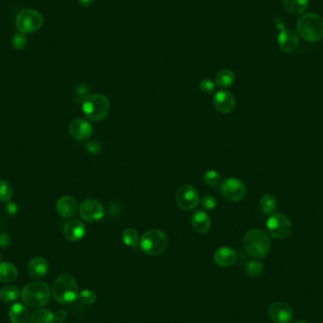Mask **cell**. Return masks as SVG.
I'll return each instance as SVG.
<instances>
[{"instance_id":"6da1fadb","label":"cell","mask_w":323,"mask_h":323,"mask_svg":"<svg viewBox=\"0 0 323 323\" xmlns=\"http://www.w3.org/2000/svg\"><path fill=\"white\" fill-rule=\"evenodd\" d=\"M297 31L306 41H320L323 37V17L314 13L301 15L297 23Z\"/></svg>"},{"instance_id":"7a4b0ae2","label":"cell","mask_w":323,"mask_h":323,"mask_svg":"<svg viewBox=\"0 0 323 323\" xmlns=\"http://www.w3.org/2000/svg\"><path fill=\"white\" fill-rule=\"evenodd\" d=\"M52 295L60 303L67 304L75 301L79 297V287L75 278L69 273L59 275L52 286Z\"/></svg>"},{"instance_id":"3957f363","label":"cell","mask_w":323,"mask_h":323,"mask_svg":"<svg viewBox=\"0 0 323 323\" xmlns=\"http://www.w3.org/2000/svg\"><path fill=\"white\" fill-rule=\"evenodd\" d=\"M51 297L49 286L43 281H33L27 284L22 290L23 302L32 308H39L45 305Z\"/></svg>"},{"instance_id":"277c9868","label":"cell","mask_w":323,"mask_h":323,"mask_svg":"<svg viewBox=\"0 0 323 323\" xmlns=\"http://www.w3.org/2000/svg\"><path fill=\"white\" fill-rule=\"evenodd\" d=\"M243 245L247 253L254 258L265 257L271 246L268 236L259 229L249 231L243 238Z\"/></svg>"},{"instance_id":"5b68a950","label":"cell","mask_w":323,"mask_h":323,"mask_svg":"<svg viewBox=\"0 0 323 323\" xmlns=\"http://www.w3.org/2000/svg\"><path fill=\"white\" fill-rule=\"evenodd\" d=\"M83 112L92 121L103 120L110 112V101L101 94L87 96L83 101Z\"/></svg>"},{"instance_id":"8992f818","label":"cell","mask_w":323,"mask_h":323,"mask_svg":"<svg viewBox=\"0 0 323 323\" xmlns=\"http://www.w3.org/2000/svg\"><path fill=\"white\" fill-rule=\"evenodd\" d=\"M169 237L161 230L152 229L146 232L139 240L142 252L150 256H157L164 253L169 246Z\"/></svg>"},{"instance_id":"52a82bcc","label":"cell","mask_w":323,"mask_h":323,"mask_svg":"<svg viewBox=\"0 0 323 323\" xmlns=\"http://www.w3.org/2000/svg\"><path fill=\"white\" fill-rule=\"evenodd\" d=\"M43 17L41 13L32 9H24L16 17V27L22 33H31L41 28Z\"/></svg>"},{"instance_id":"ba28073f","label":"cell","mask_w":323,"mask_h":323,"mask_svg":"<svg viewBox=\"0 0 323 323\" xmlns=\"http://www.w3.org/2000/svg\"><path fill=\"white\" fill-rule=\"evenodd\" d=\"M267 229L272 238L284 239L290 235L292 224L289 218L283 214H272L267 218Z\"/></svg>"},{"instance_id":"9c48e42d","label":"cell","mask_w":323,"mask_h":323,"mask_svg":"<svg viewBox=\"0 0 323 323\" xmlns=\"http://www.w3.org/2000/svg\"><path fill=\"white\" fill-rule=\"evenodd\" d=\"M219 191L226 199L233 202L240 201L246 196V187L244 183L236 178L225 179L222 183H220Z\"/></svg>"},{"instance_id":"30bf717a","label":"cell","mask_w":323,"mask_h":323,"mask_svg":"<svg viewBox=\"0 0 323 323\" xmlns=\"http://www.w3.org/2000/svg\"><path fill=\"white\" fill-rule=\"evenodd\" d=\"M176 202L178 206L185 210H193L199 203V197L197 190L190 184H183L176 193Z\"/></svg>"},{"instance_id":"8fae6325","label":"cell","mask_w":323,"mask_h":323,"mask_svg":"<svg viewBox=\"0 0 323 323\" xmlns=\"http://www.w3.org/2000/svg\"><path fill=\"white\" fill-rule=\"evenodd\" d=\"M81 217L85 221L99 220L104 216L102 204L93 198H87L80 205Z\"/></svg>"},{"instance_id":"7c38bea8","label":"cell","mask_w":323,"mask_h":323,"mask_svg":"<svg viewBox=\"0 0 323 323\" xmlns=\"http://www.w3.org/2000/svg\"><path fill=\"white\" fill-rule=\"evenodd\" d=\"M270 319L275 323H289L293 318V310L283 301H275L268 308Z\"/></svg>"},{"instance_id":"4fadbf2b","label":"cell","mask_w":323,"mask_h":323,"mask_svg":"<svg viewBox=\"0 0 323 323\" xmlns=\"http://www.w3.org/2000/svg\"><path fill=\"white\" fill-rule=\"evenodd\" d=\"M213 104L218 112L230 113L236 108V99L234 95L226 90L218 91L213 98Z\"/></svg>"},{"instance_id":"5bb4252c","label":"cell","mask_w":323,"mask_h":323,"mask_svg":"<svg viewBox=\"0 0 323 323\" xmlns=\"http://www.w3.org/2000/svg\"><path fill=\"white\" fill-rule=\"evenodd\" d=\"M69 133L76 140H87L93 133V126L86 119L77 118L73 120L69 125Z\"/></svg>"},{"instance_id":"9a60e30c","label":"cell","mask_w":323,"mask_h":323,"mask_svg":"<svg viewBox=\"0 0 323 323\" xmlns=\"http://www.w3.org/2000/svg\"><path fill=\"white\" fill-rule=\"evenodd\" d=\"M278 44L282 52L293 53L299 46V37L291 29L283 28L278 35Z\"/></svg>"},{"instance_id":"2e32d148","label":"cell","mask_w":323,"mask_h":323,"mask_svg":"<svg viewBox=\"0 0 323 323\" xmlns=\"http://www.w3.org/2000/svg\"><path fill=\"white\" fill-rule=\"evenodd\" d=\"M85 234L86 229L85 224L78 219H72L66 222L64 227L65 237L72 242H76L84 238Z\"/></svg>"},{"instance_id":"e0dca14e","label":"cell","mask_w":323,"mask_h":323,"mask_svg":"<svg viewBox=\"0 0 323 323\" xmlns=\"http://www.w3.org/2000/svg\"><path fill=\"white\" fill-rule=\"evenodd\" d=\"M48 271V263L43 257L32 258L28 265V273L30 278L40 280L43 278Z\"/></svg>"},{"instance_id":"ac0fdd59","label":"cell","mask_w":323,"mask_h":323,"mask_svg":"<svg viewBox=\"0 0 323 323\" xmlns=\"http://www.w3.org/2000/svg\"><path fill=\"white\" fill-rule=\"evenodd\" d=\"M56 209L58 214L63 217H72L78 212L77 200L71 196L60 197L57 201Z\"/></svg>"},{"instance_id":"d6986e66","label":"cell","mask_w":323,"mask_h":323,"mask_svg":"<svg viewBox=\"0 0 323 323\" xmlns=\"http://www.w3.org/2000/svg\"><path fill=\"white\" fill-rule=\"evenodd\" d=\"M237 253L229 247H221L214 254V261L219 267H231L237 261Z\"/></svg>"},{"instance_id":"ffe728a7","label":"cell","mask_w":323,"mask_h":323,"mask_svg":"<svg viewBox=\"0 0 323 323\" xmlns=\"http://www.w3.org/2000/svg\"><path fill=\"white\" fill-rule=\"evenodd\" d=\"M191 225L198 234H206L211 227V218L204 211H196L191 215Z\"/></svg>"},{"instance_id":"44dd1931","label":"cell","mask_w":323,"mask_h":323,"mask_svg":"<svg viewBox=\"0 0 323 323\" xmlns=\"http://www.w3.org/2000/svg\"><path fill=\"white\" fill-rule=\"evenodd\" d=\"M9 318L12 323H28L29 312L23 303L16 302L10 308Z\"/></svg>"},{"instance_id":"7402d4cb","label":"cell","mask_w":323,"mask_h":323,"mask_svg":"<svg viewBox=\"0 0 323 323\" xmlns=\"http://www.w3.org/2000/svg\"><path fill=\"white\" fill-rule=\"evenodd\" d=\"M282 5L289 14H301L307 10L309 0H282Z\"/></svg>"},{"instance_id":"603a6c76","label":"cell","mask_w":323,"mask_h":323,"mask_svg":"<svg viewBox=\"0 0 323 323\" xmlns=\"http://www.w3.org/2000/svg\"><path fill=\"white\" fill-rule=\"evenodd\" d=\"M55 314L48 309H37L29 317L28 323H55Z\"/></svg>"},{"instance_id":"cb8c5ba5","label":"cell","mask_w":323,"mask_h":323,"mask_svg":"<svg viewBox=\"0 0 323 323\" xmlns=\"http://www.w3.org/2000/svg\"><path fill=\"white\" fill-rule=\"evenodd\" d=\"M18 276V270L14 264L10 262L0 263V281L11 282L16 280Z\"/></svg>"},{"instance_id":"d4e9b609","label":"cell","mask_w":323,"mask_h":323,"mask_svg":"<svg viewBox=\"0 0 323 323\" xmlns=\"http://www.w3.org/2000/svg\"><path fill=\"white\" fill-rule=\"evenodd\" d=\"M235 81H236V75L230 69L219 71L215 78V84L221 88L231 87L235 84Z\"/></svg>"},{"instance_id":"484cf974","label":"cell","mask_w":323,"mask_h":323,"mask_svg":"<svg viewBox=\"0 0 323 323\" xmlns=\"http://www.w3.org/2000/svg\"><path fill=\"white\" fill-rule=\"evenodd\" d=\"M20 296L19 289L14 285H6L0 290V298L5 302H14Z\"/></svg>"},{"instance_id":"4316f807","label":"cell","mask_w":323,"mask_h":323,"mask_svg":"<svg viewBox=\"0 0 323 323\" xmlns=\"http://www.w3.org/2000/svg\"><path fill=\"white\" fill-rule=\"evenodd\" d=\"M260 206L264 214L272 215L277 209V200L272 195L267 194L261 197Z\"/></svg>"},{"instance_id":"83f0119b","label":"cell","mask_w":323,"mask_h":323,"mask_svg":"<svg viewBox=\"0 0 323 323\" xmlns=\"http://www.w3.org/2000/svg\"><path fill=\"white\" fill-rule=\"evenodd\" d=\"M122 241L129 247H134L139 241V234L133 228H128L122 233Z\"/></svg>"},{"instance_id":"f1b7e54d","label":"cell","mask_w":323,"mask_h":323,"mask_svg":"<svg viewBox=\"0 0 323 323\" xmlns=\"http://www.w3.org/2000/svg\"><path fill=\"white\" fill-rule=\"evenodd\" d=\"M14 195L12 184L6 180H0V201H9Z\"/></svg>"},{"instance_id":"f546056e","label":"cell","mask_w":323,"mask_h":323,"mask_svg":"<svg viewBox=\"0 0 323 323\" xmlns=\"http://www.w3.org/2000/svg\"><path fill=\"white\" fill-rule=\"evenodd\" d=\"M264 265L260 261H252L246 267V273L252 278H256L260 276L263 272Z\"/></svg>"},{"instance_id":"4dcf8cb0","label":"cell","mask_w":323,"mask_h":323,"mask_svg":"<svg viewBox=\"0 0 323 323\" xmlns=\"http://www.w3.org/2000/svg\"><path fill=\"white\" fill-rule=\"evenodd\" d=\"M203 180L209 186H216L221 183V176L215 170H209L204 174Z\"/></svg>"},{"instance_id":"1f68e13d","label":"cell","mask_w":323,"mask_h":323,"mask_svg":"<svg viewBox=\"0 0 323 323\" xmlns=\"http://www.w3.org/2000/svg\"><path fill=\"white\" fill-rule=\"evenodd\" d=\"M80 301L85 303V304H87V305H90V304H93L96 302L97 301V296H96V293L90 289H85L83 291H81L79 293V297Z\"/></svg>"},{"instance_id":"d6a6232c","label":"cell","mask_w":323,"mask_h":323,"mask_svg":"<svg viewBox=\"0 0 323 323\" xmlns=\"http://www.w3.org/2000/svg\"><path fill=\"white\" fill-rule=\"evenodd\" d=\"M27 43H28V39H27L26 35L22 32L14 34L13 40H12L13 46L17 50H20V49L24 48L26 46Z\"/></svg>"},{"instance_id":"836d02e7","label":"cell","mask_w":323,"mask_h":323,"mask_svg":"<svg viewBox=\"0 0 323 323\" xmlns=\"http://www.w3.org/2000/svg\"><path fill=\"white\" fill-rule=\"evenodd\" d=\"M200 204L205 210H213L216 206V199L213 196H204L200 199Z\"/></svg>"},{"instance_id":"e575fe53","label":"cell","mask_w":323,"mask_h":323,"mask_svg":"<svg viewBox=\"0 0 323 323\" xmlns=\"http://www.w3.org/2000/svg\"><path fill=\"white\" fill-rule=\"evenodd\" d=\"M200 90L205 94H212L215 92V83L210 79H204L199 84Z\"/></svg>"},{"instance_id":"d590c367","label":"cell","mask_w":323,"mask_h":323,"mask_svg":"<svg viewBox=\"0 0 323 323\" xmlns=\"http://www.w3.org/2000/svg\"><path fill=\"white\" fill-rule=\"evenodd\" d=\"M18 211V206L15 202L13 201H9L6 205V212L10 215H14Z\"/></svg>"},{"instance_id":"8d00e7d4","label":"cell","mask_w":323,"mask_h":323,"mask_svg":"<svg viewBox=\"0 0 323 323\" xmlns=\"http://www.w3.org/2000/svg\"><path fill=\"white\" fill-rule=\"evenodd\" d=\"M10 244V237L7 234L0 235V247H6Z\"/></svg>"},{"instance_id":"74e56055","label":"cell","mask_w":323,"mask_h":323,"mask_svg":"<svg viewBox=\"0 0 323 323\" xmlns=\"http://www.w3.org/2000/svg\"><path fill=\"white\" fill-rule=\"evenodd\" d=\"M66 317H67V313L65 310H60L55 314L56 321H64L65 319H66Z\"/></svg>"},{"instance_id":"f35d334b","label":"cell","mask_w":323,"mask_h":323,"mask_svg":"<svg viewBox=\"0 0 323 323\" xmlns=\"http://www.w3.org/2000/svg\"><path fill=\"white\" fill-rule=\"evenodd\" d=\"M80 3H81V5L83 7L88 8V7H90L94 3V0H80Z\"/></svg>"},{"instance_id":"ab89813d","label":"cell","mask_w":323,"mask_h":323,"mask_svg":"<svg viewBox=\"0 0 323 323\" xmlns=\"http://www.w3.org/2000/svg\"><path fill=\"white\" fill-rule=\"evenodd\" d=\"M307 323V322H305V321H296V322H294V323Z\"/></svg>"},{"instance_id":"60d3db41","label":"cell","mask_w":323,"mask_h":323,"mask_svg":"<svg viewBox=\"0 0 323 323\" xmlns=\"http://www.w3.org/2000/svg\"><path fill=\"white\" fill-rule=\"evenodd\" d=\"M1 260H2V254L0 253V263H1Z\"/></svg>"},{"instance_id":"b9f144b4","label":"cell","mask_w":323,"mask_h":323,"mask_svg":"<svg viewBox=\"0 0 323 323\" xmlns=\"http://www.w3.org/2000/svg\"></svg>"}]
</instances>
